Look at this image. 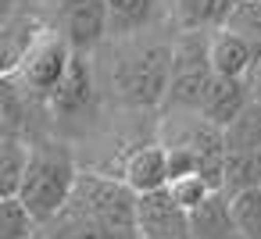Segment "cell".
Returning <instances> with one entry per match:
<instances>
[{"label": "cell", "mask_w": 261, "mask_h": 239, "mask_svg": "<svg viewBox=\"0 0 261 239\" xmlns=\"http://www.w3.org/2000/svg\"><path fill=\"white\" fill-rule=\"evenodd\" d=\"M111 93L125 107L161 111L172 86V43L165 40H129L111 61Z\"/></svg>", "instance_id": "1"}, {"label": "cell", "mask_w": 261, "mask_h": 239, "mask_svg": "<svg viewBox=\"0 0 261 239\" xmlns=\"http://www.w3.org/2000/svg\"><path fill=\"white\" fill-rule=\"evenodd\" d=\"M79 164L72 146H65L61 139H47L36 136L33 139V157H29V171L22 182L18 200L40 218V225H47L50 218H58V211L72 200L75 182H79Z\"/></svg>", "instance_id": "2"}, {"label": "cell", "mask_w": 261, "mask_h": 239, "mask_svg": "<svg viewBox=\"0 0 261 239\" xmlns=\"http://www.w3.org/2000/svg\"><path fill=\"white\" fill-rule=\"evenodd\" d=\"M68 203L79 207L108 239H140V221H136L140 196L122 178L104 171H79Z\"/></svg>", "instance_id": "3"}, {"label": "cell", "mask_w": 261, "mask_h": 239, "mask_svg": "<svg viewBox=\"0 0 261 239\" xmlns=\"http://www.w3.org/2000/svg\"><path fill=\"white\" fill-rule=\"evenodd\" d=\"M158 143L168 150H190L200 164V175L222 193V168H225V129L211 125L200 114H161Z\"/></svg>", "instance_id": "4"}, {"label": "cell", "mask_w": 261, "mask_h": 239, "mask_svg": "<svg viewBox=\"0 0 261 239\" xmlns=\"http://www.w3.org/2000/svg\"><path fill=\"white\" fill-rule=\"evenodd\" d=\"M72 47L65 43V36L58 33V29H43L40 36H36V43L25 50V57L18 61V68L11 72V75H4V79H11L22 93H29L33 100H47L58 86H61V79L68 75V68H72Z\"/></svg>", "instance_id": "5"}, {"label": "cell", "mask_w": 261, "mask_h": 239, "mask_svg": "<svg viewBox=\"0 0 261 239\" xmlns=\"http://www.w3.org/2000/svg\"><path fill=\"white\" fill-rule=\"evenodd\" d=\"M54 29L65 36L72 54L90 57L104 40H111V33H108V0H61Z\"/></svg>", "instance_id": "6"}, {"label": "cell", "mask_w": 261, "mask_h": 239, "mask_svg": "<svg viewBox=\"0 0 261 239\" xmlns=\"http://www.w3.org/2000/svg\"><path fill=\"white\" fill-rule=\"evenodd\" d=\"M136 221H140V239H193L190 214L168 196V189L140 196Z\"/></svg>", "instance_id": "7"}, {"label": "cell", "mask_w": 261, "mask_h": 239, "mask_svg": "<svg viewBox=\"0 0 261 239\" xmlns=\"http://www.w3.org/2000/svg\"><path fill=\"white\" fill-rule=\"evenodd\" d=\"M97 100V82H93V65L86 54H75L72 57V68L68 75L61 79V86L47 97V107L54 118H75L83 111H90Z\"/></svg>", "instance_id": "8"}, {"label": "cell", "mask_w": 261, "mask_h": 239, "mask_svg": "<svg viewBox=\"0 0 261 239\" xmlns=\"http://www.w3.org/2000/svg\"><path fill=\"white\" fill-rule=\"evenodd\" d=\"M136 196L168 189V150L161 143H140L125 154L122 175H118Z\"/></svg>", "instance_id": "9"}, {"label": "cell", "mask_w": 261, "mask_h": 239, "mask_svg": "<svg viewBox=\"0 0 261 239\" xmlns=\"http://www.w3.org/2000/svg\"><path fill=\"white\" fill-rule=\"evenodd\" d=\"M161 15L168 18V0H108V33L118 43L143 40Z\"/></svg>", "instance_id": "10"}, {"label": "cell", "mask_w": 261, "mask_h": 239, "mask_svg": "<svg viewBox=\"0 0 261 239\" xmlns=\"http://www.w3.org/2000/svg\"><path fill=\"white\" fill-rule=\"evenodd\" d=\"M254 93H250V79H211L207 86V97H204V107H200V118H207L211 125L218 129H229L247 107H250Z\"/></svg>", "instance_id": "11"}, {"label": "cell", "mask_w": 261, "mask_h": 239, "mask_svg": "<svg viewBox=\"0 0 261 239\" xmlns=\"http://www.w3.org/2000/svg\"><path fill=\"white\" fill-rule=\"evenodd\" d=\"M236 0H168V22L179 33H218Z\"/></svg>", "instance_id": "12"}, {"label": "cell", "mask_w": 261, "mask_h": 239, "mask_svg": "<svg viewBox=\"0 0 261 239\" xmlns=\"http://www.w3.org/2000/svg\"><path fill=\"white\" fill-rule=\"evenodd\" d=\"M207 61H211V72H215L218 79H250V72L257 68L254 50H250L243 40H236L232 33H225V29H218V33L211 36Z\"/></svg>", "instance_id": "13"}, {"label": "cell", "mask_w": 261, "mask_h": 239, "mask_svg": "<svg viewBox=\"0 0 261 239\" xmlns=\"http://www.w3.org/2000/svg\"><path fill=\"white\" fill-rule=\"evenodd\" d=\"M33 157V139L25 136H0V200L18 196Z\"/></svg>", "instance_id": "14"}, {"label": "cell", "mask_w": 261, "mask_h": 239, "mask_svg": "<svg viewBox=\"0 0 261 239\" xmlns=\"http://www.w3.org/2000/svg\"><path fill=\"white\" fill-rule=\"evenodd\" d=\"M43 29H47V25H43L36 15H29V11L8 15V18H4V65H0V72L11 75V72L18 68V61L25 57V50L36 43V36H40Z\"/></svg>", "instance_id": "15"}, {"label": "cell", "mask_w": 261, "mask_h": 239, "mask_svg": "<svg viewBox=\"0 0 261 239\" xmlns=\"http://www.w3.org/2000/svg\"><path fill=\"white\" fill-rule=\"evenodd\" d=\"M190 225H193V239H243L232 225V214H229V200L218 193L211 196L200 211L190 214Z\"/></svg>", "instance_id": "16"}, {"label": "cell", "mask_w": 261, "mask_h": 239, "mask_svg": "<svg viewBox=\"0 0 261 239\" xmlns=\"http://www.w3.org/2000/svg\"><path fill=\"white\" fill-rule=\"evenodd\" d=\"M225 154L261 157V100H250V107L225 129Z\"/></svg>", "instance_id": "17"}, {"label": "cell", "mask_w": 261, "mask_h": 239, "mask_svg": "<svg viewBox=\"0 0 261 239\" xmlns=\"http://www.w3.org/2000/svg\"><path fill=\"white\" fill-rule=\"evenodd\" d=\"M261 186V157H243V154H225L222 168V196L232 200L247 189Z\"/></svg>", "instance_id": "18"}, {"label": "cell", "mask_w": 261, "mask_h": 239, "mask_svg": "<svg viewBox=\"0 0 261 239\" xmlns=\"http://www.w3.org/2000/svg\"><path fill=\"white\" fill-rule=\"evenodd\" d=\"M222 29L232 33L236 40H243L254 50V57L261 61V0H236V8L229 11Z\"/></svg>", "instance_id": "19"}, {"label": "cell", "mask_w": 261, "mask_h": 239, "mask_svg": "<svg viewBox=\"0 0 261 239\" xmlns=\"http://www.w3.org/2000/svg\"><path fill=\"white\" fill-rule=\"evenodd\" d=\"M40 232H43L40 218L18 196L0 200V239H36Z\"/></svg>", "instance_id": "20"}, {"label": "cell", "mask_w": 261, "mask_h": 239, "mask_svg": "<svg viewBox=\"0 0 261 239\" xmlns=\"http://www.w3.org/2000/svg\"><path fill=\"white\" fill-rule=\"evenodd\" d=\"M229 214H232V225L243 239H261V186L232 196Z\"/></svg>", "instance_id": "21"}, {"label": "cell", "mask_w": 261, "mask_h": 239, "mask_svg": "<svg viewBox=\"0 0 261 239\" xmlns=\"http://www.w3.org/2000/svg\"><path fill=\"white\" fill-rule=\"evenodd\" d=\"M168 196H172L186 214H193V211H200L211 196H218V189H215L204 175H186V178L168 182Z\"/></svg>", "instance_id": "22"}, {"label": "cell", "mask_w": 261, "mask_h": 239, "mask_svg": "<svg viewBox=\"0 0 261 239\" xmlns=\"http://www.w3.org/2000/svg\"><path fill=\"white\" fill-rule=\"evenodd\" d=\"M250 93H254V100H261V61H257V68L250 72Z\"/></svg>", "instance_id": "23"}, {"label": "cell", "mask_w": 261, "mask_h": 239, "mask_svg": "<svg viewBox=\"0 0 261 239\" xmlns=\"http://www.w3.org/2000/svg\"><path fill=\"white\" fill-rule=\"evenodd\" d=\"M36 239H43V232H40V235H36Z\"/></svg>", "instance_id": "24"}]
</instances>
